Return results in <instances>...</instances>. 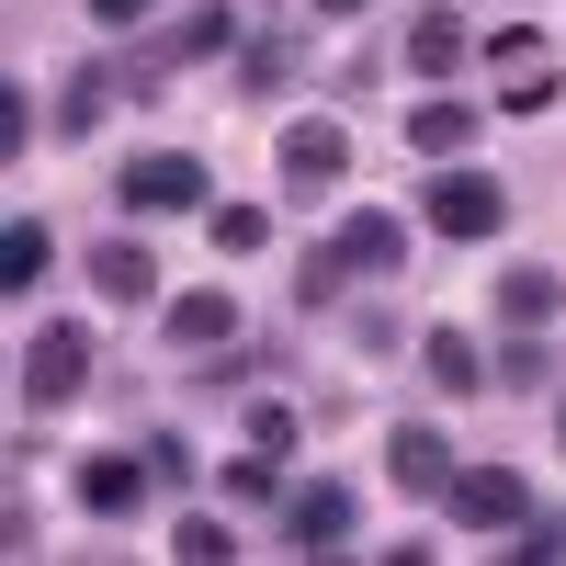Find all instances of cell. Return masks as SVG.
<instances>
[{
  "label": "cell",
  "instance_id": "6da1fadb",
  "mask_svg": "<svg viewBox=\"0 0 566 566\" xmlns=\"http://www.w3.org/2000/svg\"><path fill=\"white\" fill-rule=\"evenodd\" d=\"M476 91H488V114H555L566 45H555L544 23H499V34H476Z\"/></svg>",
  "mask_w": 566,
  "mask_h": 566
},
{
  "label": "cell",
  "instance_id": "7a4b0ae2",
  "mask_svg": "<svg viewBox=\"0 0 566 566\" xmlns=\"http://www.w3.org/2000/svg\"><path fill=\"white\" fill-rule=\"evenodd\" d=\"M91 328L80 317H45L34 340H23V363H12V397H23V419H57V408H80L91 397Z\"/></svg>",
  "mask_w": 566,
  "mask_h": 566
},
{
  "label": "cell",
  "instance_id": "3957f363",
  "mask_svg": "<svg viewBox=\"0 0 566 566\" xmlns=\"http://www.w3.org/2000/svg\"><path fill=\"white\" fill-rule=\"evenodd\" d=\"M419 227L453 239V250H476V239H499V227H510V181L476 170V159H453V170H431V193H419Z\"/></svg>",
  "mask_w": 566,
  "mask_h": 566
},
{
  "label": "cell",
  "instance_id": "277c9868",
  "mask_svg": "<svg viewBox=\"0 0 566 566\" xmlns=\"http://www.w3.org/2000/svg\"><path fill=\"white\" fill-rule=\"evenodd\" d=\"M114 205H125V216H205V205H216V170H205L193 148H136V159L114 170Z\"/></svg>",
  "mask_w": 566,
  "mask_h": 566
},
{
  "label": "cell",
  "instance_id": "5b68a950",
  "mask_svg": "<svg viewBox=\"0 0 566 566\" xmlns=\"http://www.w3.org/2000/svg\"><path fill=\"white\" fill-rule=\"evenodd\" d=\"M159 340H170L181 363H216V352L250 340V317H239L227 283H181V295H159Z\"/></svg>",
  "mask_w": 566,
  "mask_h": 566
},
{
  "label": "cell",
  "instance_id": "8992f818",
  "mask_svg": "<svg viewBox=\"0 0 566 566\" xmlns=\"http://www.w3.org/2000/svg\"><path fill=\"white\" fill-rule=\"evenodd\" d=\"M352 533H363V488L352 476L283 488V544H295V555H352Z\"/></svg>",
  "mask_w": 566,
  "mask_h": 566
},
{
  "label": "cell",
  "instance_id": "52a82bcc",
  "mask_svg": "<svg viewBox=\"0 0 566 566\" xmlns=\"http://www.w3.org/2000/svg\"><path fill=\"white\" fill-rule=\"evenodd\" d=\"M80 283H91V295H103L114 317H148V306L170 295V283H159V250H148V239H114V227L80 250Z\"/></svg>",
  "mask_w": 566,
  "mask_h": 566
},
{
  "label": "cell",
  "instance_id": "ba28073f",
  "mask_svg": "<svg viewBox=\"0 0 566 566\" xmlns=\"http://www.w3.org/2000/svg\"><path fill=\"white\" fill-rule=\"evenodd\" d=\"M272 170L295 181V193H340V181H352V125L340 114H295L272 136Z\"/></svg>",
  "mask_w": 566,
  "mask_h": 566
},
{
  "label": "cell",
  "instance_id": "9c48e42d",
  "mask_svg": "<svg viewBox=\"0 0 566 566\" xmlns=\"http://www.w3.org/2000/svg\"><path fill=\"white\" fill-rule=\"evenodd\" d=\"M476 125H488V91H419L408 103V159H431V170L476 159Z\"/></svg>",
  "mask_w": 566,
  "mask_h": 566
},
{
  "label": "cell",
  "instance_id": "30bf717a",
  "mask_svg": "<svg viewBox=\"0 0 566 566\" xmlns=\"http://www.w3.org/2000/svg\"><path fill=\"white\" fill-rule=\"evenodd\" d=\"M397 57H408L419 91H453L464 69H476V23H464L453 0H431V12H408V45H397Z\"/></svg>",
  "mask_w": 566,
  "mask_h": 566
},
{
  "label": "cell",
  "instance_id": "8fae6325",
  "mask_svg": "<svg viewBox=\"0 0 566 566\" xmlns=\"http://www.w3.org/2000/svg\"><path fill=\"white\" fill-rule=\"evenodd\" d=\"M148 488H159L148 442H136V453H80V476H69V499L91 510V522H136V510H148Z\"/></svg>",
  "mask_w": 566,
  "mask_h": 566
},
{
  "label": "cell",
  "instance_id": "7c38bea8",
  "mask_svg": "<svg viewBox=\"0 0 566 566\" xmlns=\"http://www.w3.org/2000/svg\"><path fill=\"white\" fill-rule=\"evenodd\" d=\"M114 103H136V91H125V57H80V69L57 80V103H45V136H57V148H80V136L103 125Z\"/></svg>",
  "mask_w": 566,
  "mask_h": 566
},
{
  "label": "cell",
  "instance_id": "4fadbf2b",
  "mask_svg": "<svg viewBox=\"0 0 566 566\" xmlns=\"http://www.w3.org/2000/svg\"><path fill=\"white\" fill-rule=\"evenodd\" d=\"M328 239H340L352 283H397V272H408V250H419V227H408V216H386V205H352Z\"/></svg>",
  "mask_w": 566,
  "mask_h": 566
},
{
  "label": "cell",
  "instance_id": "5bb4252c",
  "mask_svg": "<svg viewBox=\"0 0 566 566\" xmlns=\"http://www.w3.org/2000/svg\"><path fill=\"white\" fill-rule=\"evenodd\" d=\"M442 510L464 533H510L533 510V488H522V464H453V488H442Z\"/></svg>",
  "mask_w": 566,
  "mask_h": 566
},
{
  "label": "cell",
  "instance_id": "9a60e30c",
  "mask_svg": "<svg viewBox=\"0 0 566 566\" xmlns=\"http://www.w3.org/2000/svg\"><path fill=\"white\" fill-rule=\"evenodd\" d=\"M386 488H408V499H442V488H453L442 419H386Z\"/></svg>",
  "mask_w": 566,
  "mask_h": 566
},
{
  "label": "cell",
  "instance_id": "2e32d148",
  "mask_svg": "<svg viewBox=\"0 0 566 566\" xmlns=\"http://www.w3.org/2000/svg\"><path fill=\"white\" fill-rule=\"evenodd\" d=\"M419 374H431V397H476V386H488V352H476V328L431 317V328H419Z\"/></svg>",
  "mask_w": 566,
  "mask_h": 566
},
{
  "label": "cell",
  "instance_id": "e0dca14e",
  "mask_svg": "<svg viewBox=\"0 0 566 566\" xmlns=\"http://www.w3.org/2000/svg\"><path fill=\"white\" fill-rule=\"evenodd\" d=\"M45 272H57V227H45V216H12V227H0V295L23 306Z\"/></svg>",
  "mask_w": 566,
  "mask_h": 566
},
{
  "label": "cell",
  "instance_id": "ac0fdd59",
  "mask_svg": "<svg viewBox=\"0 0 566 566\" xmlns=\"http://www.w3.org/2000/svg\"><path fill=\"white\" fill-rule=\"evenodd\" d=\"M555 306H566V272L555 261H510L499 272V317L510 328H555Z\"/></svg>",
  "mask_w": 566,
  "mask_h": 566
},
{
  "label": "cell",
  "instance_id": "d6986e66",
  "mask_svg": "<svg viewBox=\"0 0 566 566\" xmlns=\"http://www.w3.org/2000/svg\"><path fill=\"white\" fill-rule=\"evenodd\" d=\"M170 57H181V69H216V57H239V12H227V0H193V12L170 23Z\"/></svg>",
  "mask_w": 566,
  "mask_h": 566
},
{
  "label": "cell",
  "instance_id": "ffe728a7",
  "mask_svg": "<svg viewBox=\"0 0 566 566\" xmlns=\"http://www.w3.org/2000/svg\"><path fill=\"white\" fill-rule=\"evenodd\" d=\"M170 555H181V566H227V555H250V544H239V522H227V510L193 499V510L170 522Z\"/></svg>",
  "mask_w": 566,
  "mask_h": 566
},
{
  "label": "cell",
  "instance_id": "44dd1931",
  "mask_svg": "<svg viewBox=\"0 0 566 566\" xmlns=\"http://www.w3.org/2000/svg\"><path fill=\"white\" fill-rule=\"evenodd\" d=\"M239 442L272 453V464H283V453H306V408H295V397H250V408H239Z\"/></svg>",
  "mask_w": 566,
  "mask_h": 566
},
{
  "label": "cell",
  "instance_id": "7402d4cb",
  "mask_svg": "<svg viewBox=\"0 0 566 566\" xmlns=\"http://www.w3.org/2000/svg\"><path fill=\"white\" fill-rule=\"evenodd\" d=\"M283 283H295V306H340V295H352V261H340V239H306Z\"/></svg>",
  "mask_w": 566,
  "mask_h": 566
},
{
  "label": "cell",
  "instance_id": "603a6c76",
  "mask_svg": "<svg viewBox=\"0 0 566 566\" xmlns=\"http://www.w3.org/2000/svg\"><path fill=\"white\" fill-rule=\"evenodd\" d=\"M205 239H216V261H261L272 250V205H205Z\"/></svg>",
  "mask_w": 566,
  "mask_h": 566
},
{
  "label": "cell",
  "instance_id": "cb8c5ba5",
  "mask_svg": "<svg viewBox=\"0 0 566 566\" xmlns=\"http://www.w3.org/2000/svg\"><path fill=\"white\" fill-rule=\"evenodd\" d=\"M555 374V352H544V328H510V340L488 352V386H544Z\"/></svg>",
  "mask_w": 566,
  "mask_h": 566
},
{
  "label": "cell",
  "instance_id": "d4e9b609",
  "mask_svg": "<svg viewBox=\"0 0 566 566\" xmlns=\"http://www.w3.org/2000/svg\"><path fill=\"white\" fill-rule=\"evenodd\" d=\"M295 80V34H250L239 45V91H283Z\"/></svg>",
  "mask_w": 566,
  "mask_h": 566
},
{
  "label": "cell",
  "instance_id": "484cf974",
  "mask_svg": "<svg viewBox=\"0 0 566 566\" xmlns=\"http://www.w3.org/2000/svg\"><path fill=\"white\" fill-rule=\"evenodd\" d=\"M216 488H227V499H239V510H261V499H283V464L239 442V453H227V476H216Z\"/></svg>",
  "mask_w": 566,
  "mask_h": 566
},
{
  "label": "cell",
  "instance_id": "4316f807",
  "mask_svg": "<svg viewBox=\"0 0 566 566\" xmlns=\"http://www.w3.org/2000/svg\"><path fill=\"white\" fill-rule=\"evenodd\" d=\"M510 555H522V566H555V555H566V510H544V499H533L522 522H510Z\"/></svg>",
  "mask_w": 566,
  "mask_h": 566
},
{
  "label": "cell",
  "instance_id": "83f0119b",
  "mask_svg": "<svg viewBox=\"0 0 566 566\" xmlns=\"http://www.w3.org/2000/svg\"><path fill=\"white\" fill-rule=\"evenodd\" d=\"M34 136H45V114L23 103V80H0V159L23 170V148H34Z\"/></svg>",
  "mask_w": 566,
  "mask_h": 566
},
{
  "label": "cell",
  "instance_id": "f1b7e54d",
  "mask_svg": "<svg viewBox=\"0 0 566 566\" xmlns=\"http://www.w3.org/2000/svg\"><path fill=\"white\" fill-rule=\"evenodd\" d=\"M148 464H159V488H193L205 476V453L181 442V431H148Z\"/></svg>",
  "mask_w": 566,
  "mask_h": 566
},
{
  "label": "cell",
  "instance_id": "f546056e",
  "mask_svg": "<svg viewBox=\"0 0 566 566\" xmlns=\"http://www.w3.org/2000/svg\"><path fill=\"white\" fill-rule=\"evenodd\" d=\"M352 340H363V352H397V340H408V317L374 295V306H352Z\"/></svg>",
  "mask_w": 566,
  "mask_h": 566
},
{
  "label": "cell",
  "instance_id": "4dcf8cb0",
  "mask_svg": "<svg viewBox=\"0 0 566 566\" xmlns=\"http://www.w3.org/2000/svg\"><path fill=\"white\" fill-rule=\"evenodd\" d=\"M80 12L103 23V34H148V23H159V0H80Z\"/></svg>",
  "mask_w": 566,
  "mask_h": 566
},
{
  "label": "cell",
  "instance_id": "1f68e13d",
  "mask_svg": "<svg viewBox=\"0 0 566 566\" xmlns=\"http://www.w3.org/2000/svg\"><path fill=\"white\" fill-rule=\"evenodd\" d=\"M306 12H328V23H352V12H374V0H306Z\"/></svg>",
  "mask_w": 566,
  "mask_h": 566
},
{
  "label": "cell",
  "instance_id": "d6a6232c",
  "mask_svg": "<svg viewBox=\"0 0 566 566\" xmlns=\"http://www.w3.org/2000/svg\"><path fill=\"white\" fill-rule=\"evenodd\" d=\"M555 442H566V397H555Z\"/></svg>",
  "mask_w": 566,
  "mask_h": 566
}]
</instances>
